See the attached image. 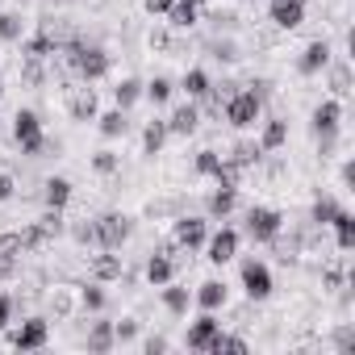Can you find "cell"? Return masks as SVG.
<instances>
[{"label": "cell", "mask_w": 355, "mask_h": 355, "mask_svg": "<svg viewBox=\"0 0 355 355\" xmlns=\"http://www.w3.org/2000/svg\"><path fill=\"white\" fill-rule=\"evenodd\" d=\"M59 55L67 59V67H71L80 80H101V76H109V67H113V59H109L105 46L84 42V38H76V34L59 46Z\"/></svg>", "instance_id": "6da1fadb"}, {"label": "cell", "mask_w": 355, "mask_h": 355, "mask_svg": "<svg viewBox=\"0 0 355 355\" xmlns=\"http://www.w3.org/2000/svg\"><path fill=\"white\" fill-rule=\"evenodd\" d=\"M13 138H17L21 155H30V159H42V150H59V142H55V146L46 142L42 117H38L34 109H17V117H13Z\"/></svg>", "instance_id": "7a4b0ae2"}, {"label": "cell", "mask_w": 355, "mask_h": 355, "mask_svg": "<svg viewBox=\"0 0 355 355\" xmlns=\"http://www.w3.org/2000/svg\"><path fill=\"white\" fill-rule=\"evenodd\" d=\"M222 113H226V121H230L234 130H251V125L263 117V101H259L251 88H239L234 96H226Z\"/></svg>", "instance_id": "3957f363"}, {"label": "cell", "mask_w": 355, "mask_h": 355, "mask_svg": "<svg viewBox=\"0 0 355 355\" xmlns=\"http://www.w3.org/2000/svg\"><path fill=\"white\" fill-rule=\"evenodd\" d=\"M243 230L251 243H272L280 230H284V214L272 209V205H251L247 218H243Z\"/></svg>", "instance_id": "277c9868"}, {"label": "cell", "mask_w": 355, "mask_h": 355, "mask_svg": "<svg viewBox=\"0 0 355 355\" xmlns=\"http://www.w3.org/2000/svg\"><path fill=\"white\" fill-rule=\"evenodd\" d=\"M92 226H96V251H117L134 234V222L125 214H101Z\"/></svg>", "instance_id": "5b68a950"}, {"label": "cell", "mask_w": 355, "mask_h": 355, "mask_svg": "<svg viewBox=\"0 0 355 355\" xmlns=\"http://www.w3.org/2000/svg\"><path fill=\"white\" fill-rule=\"evenodd\" d=\"M205 239H209V222L205 218H175V226H171V243L180 247V251H197V247H205Z\"/></svg>", "instance_id": "8992f818"}, {"label": "cell", "mask_w": 355, "mask_h": 355, "mask_svg": "<svg viewBox=\"0 0 355 355\" xmlns=\"http://www.w3.org/2000/svg\"><path fill=\"white\" fill-rule=\"evenodd\" d=\"M175 263H180V247H175V243L150 251V259H146V280H150L155 288H163V284L175 276Z\"/></svg>", "instance_id": "52a82bcc"}, {"label": "cell", "mask_w": 355, "mask_h": 355, "mask_svg": "<svg viewBox=\"0 0 355 355\" xmlns=\"http://www.w3.org/2000/svg\"><path fill=\"white\" fill-rule=\"evenodd\" d=\"M243 293L251 301H268L272 297V272L263 259H243Z\"/></svg>", "instance_id": "ba28073f"}, {"label": "cell", "mask_w": 355, "mask_h": 355, "mask_svg": "<svg viewBox=\"0 0 355 355\" xmlns=\"http://www.w3.org/2000/svg\"><path fill=\"white\" fill-rule=\"evenodd\" d=\"M46 338H51L46 318H26V322L9 334V343H13L17 351H42V347H46Z\"/></svg>", "instance_id": "9c48e42d"}, {"label": "cell", "mask_w": 355, "mask_h": 355, "mask_svg": "<svg viewBox=\"0 0 355 355\" xmlns=\"http://www.w3.org/2000/svg\"><path fill=\"white\" fill-rule=\"evenodd\" d=\"M218 334H222V322H218V318L205 309V313H201V318L189 326V334H184V347H189V351H209Z\"/></svg>", "instance_id": "30bf717a"}, {"label": "cell", "mask_w": 355, "mask_h": 355, "mask_svg": "<svg viewBox=\"0 0 355 355\" xmlns=\"http://www.w3.org/2000/svg\"><path fill=\"white\" fill-rule=\"evenodd\" d=\"M167 134H175V138H189V134H197V125H201V109H197V101H189V105H175L167 117Z\"/></svg>", "instance_id": "8fae6325"}, {"label": "cell", "mask_w": 355, "mask_h": 355, "mask_svg": "<svg viewBox=\"0 0 355 355\" xmlns=\"http://www.w3.org/2000/svg\"><path fill=\"white\" fill-rule=\"evenodd\" d=\"M309 125H313V134H318V138H338V125H343V105H338V101H322V105L313 109Z\"/></svg>", "instance_id": "7c38bea8"}, {"label": "cell", "mask_w": 355, "mask_h": 355, "mask_svg": "<svg viewBox=\"0 0 355 355\" xmlns=\"http://www.w3.org/2000/svg\"><path fill=\"white\" fill-rule=\"evenodd\" d=\"M205 251H209V263H230V259L239 255V230L222 226L218 234L205 239Z\"/></svg>", "instance_id": "4fadbf2b"}, {"label": "cell", "mask_w": 355, "mask_h": 355, "mask_svg": "<svg viewBox=\"0 0 355 355\" xmlns=\"http://www.w3.org/2000/svg\"><path fill=\"white\" fill-rule=\"evenodd\" d=\"M268 17H272V26H280V30H297V26L305 21V0H272V5H268Z\"/></svg>", "instance_id": "5bb4252c"}, {"label": "cell", "mask_w": 355, "mask_h": 355, "mask_svg": "<svg viewBox=\"0 0 355 355\" xmlns=\"http://www.w3.org/2000/svg\"><path fill=\"white\" fill-rule=\"evenodd\" d=\"M88 276H92V280H101V284H113V280H121V276H125V268H121V255H113V251H101V255H92V259H88Z\"/></svg>", "instance_id": "9a60e30c"}, {"label": "cell", "mask_w": 355, "mask_h": 355, "mask_svg": "<svg viewBox=\"0 0 355 355\" xmlns=\"http://www.w3.org/2000/svg\"><path fill=\"white\" fill-rule=\"evenodd\" d=\"M334 55H330V42L326 38H318V42H309L305 51H301V59H297V67H301V76H318V71H326V63H330Z\"/></svg>", "instance_id": "2e32d148"}, {"label": "cell", "mask_w": 355, "mask_h": 355, "mask_svg": "<svg viewBox=\"0 0 355 355\" xmlns=\"http://www.w3.org/2000/svg\"><path fill=\"white\" fill-rule=\"evenodd\" d=\"M55 55H59V42H55L46 30L21 38V59H38V63H46V59H55Z\"/></svg>", "instance_id": "e0dca14e"}, {"label": "cell", "mask_w": 355, "mask_h": 355, "mask_svg": "<svg viewBox=\"0 0 355 355\" xmlns=\"http://www.w3.org/2000/svg\"><path fill=\"white\" fill-rule=\"evenodd\" d=\"M205 209H209V218H214V222H226V218L239 209V189H222V184H218V193H209Z\"/></svg>", "instance_id": "ac0fdd59"}, {"label": "cell", "mask_w": 355, "mask_h": 355, "mask_svg": "<svg viewBox=\"0 0 355 355\" xmlns=\"http://www.w3.org/2000/svg\"><path fill=\"white\" fill-rule=\"evenodd\" d=\"M67 92H71V101H67L71 117L76 121H96V92L92 88H67Z\"/></svg>", "instance_id": "d6986e66"}, {"label": "cell", "mask_w": 355, "mask_h": 355, "mask_svg": "<svg viewBox=\"0 0 355 355\" xmlns=\"http://www.w3.org/2000/svg\"><path fill=\"white\" fill-rule=\"evenodd\" d=\"M84 347H88V351H96V355L113 351V347H117V338H113V322L96 318V322L88 326V338H84Z\"/></svg>", "instance_id": "ffe728a7"}, {"label": "cell", "mask_w": 355, "mask_h": 355, "mask_svg": "<svg viewBox=\"0 0 355 355\" xmlns=\"http://www.w3.org/2000/svg\"><path fill=\"white\" fill-rule=\"evenodd\" d=\"M171 21V30H193L201 21V5H189V0H171V9L163 13Z\"/></svg>", "instance_id": "44dd1931"}, {"label": "cell", "mask_w": 355, "mask_h": 355, "mask_svg": "<svg viewBox=\"0 0 355 355\" xmlns=\"http://www.w3.org/2000/svg\"><path fill=\"white\" fill-rule=\"evenodd\" d=\"M71 180H63V175H51V180L42 184V201H46V209H67V201H71Z\"/></svg>", "instance_id": "7402d4cb"}, {"label": "cell", "mask_w": 355, "mask_h": 355, "mask_svg": "<svg viewBox=\"0 0 355 355\" xmlns=\"http://www.w3.org/2000/svg\"><path fill=\"white\" fill-rule=\"evenodd\" d=\"M167 138H171V134H167V121H163V117H150V121H146V130H142V155H146V159H155V155L163 150V142H167Z\"/></svg>", "instance_id": "603a6c76"}, {"label": "cell", "mask_w": 355, "mask_h": 355, "mask_svg": "<svg viewBox=\"0 0 355 355\" xmlns=\"http://www.w3.org/2000/svg\"><path fill=\"white\" fill-rule=\"evenodd\" d=\"M163 305H167V313H175V318H184L189 313V305H193V293L184 288V284H163Z\"/></svg>", "instance_id": "cb8c5ba5"}, {"label": "cell", "mask_w": 355, "mask_h": 355, "mask_svg": "<svg viewBox=\"0 0 355 355\" xmlns=\"http://www.w3.org/2000/svg\"><path fill=\"white\" fill-rule=\"evenodd\" d=\"M288 142V121L284 117H268L263 121V134H259V146L263 150H280Z\"/></svg>", "instance_id": "d4e9b609"}, {"label": "cell", "mask_w": 355, "mask_h": 355, "mask_svg": "<svg viewBox=\"0 0 355 355\" xmlns=\"http://www.w3.org/2000/svg\"><path fill=\"white\" fill-rule=\"evenodd\" d=\"M193 301H197L201 309H209V313H214V309H222V305H226V284H222V280H205V284L193 293Z\"/></svg>", "instance_id": "484cf974"}, {"label": "cell", "mask_w": 355, "mask_h": 355, "mask_svg": "<svg viewBox=\"0 0 355 355\" xmlns=\"http://www.w3.org/2000/svg\"><path fill=\"white\" fill-rule=\"evenodd\" d=\"M326 71H330V92L334 96H347L351 92V63L347 59H330Z\"/></svg>", "instance_id": "4316f807"}, {"label": "cell", "mask_w": 355, "mask_h": 355, "mask_svg": "<svg viewBox=\"0 0 355 355\" xmlns=\"http://www.w3.org/2000/svg\"><path fill=\"white\" fill-rule=\"evenodd\" d=\"M263 155H268V150H263L259 142H234V150H230L226 159H230L234 167H243V171H247V167H255V163H259Z\"/></svg>", "instance_id": "83f0119b"}, {"label": "cell", "mask_w": 355, "mask_h": 355, "mask_svg": "<svg viewBox=\"0 0 355 355\" xmlns=\"http://www.w3.org/2000/svg\"><path fill=\"white\" fill-rule=\"evenodd\" d=\"M330 226H334V243H338V251H351V247H355V218H351L347 209H338Z\"/></svg>", "instance_id": "f1b7e54d"}, {"label": "cell", "mask_w": 355, "mask_h": 355, "mask_svg": "<svg viewBox=\"0 0 355 355\" xmlns=\"http://www.w3.org/2000/svg\"><path fill=\"white\" fill-rule=\"evenodd\" d=\"M105 305H109V293H105L101 280H92V284L80 288V309H84V313H101Z\"/></svg>", "instance_id": "f546056e"}, {"label": "cell", "mask_w": 355, "mask_h": 355, "mask_svg": "<svg viewBox=\"0 0 355 355\" xmlns=\"http://www.w3.org/2000/svg\"><path fill=\"white\" fill-rule=\"evenodd\" d=\"M209 84H214V80H209V76H205L201 67L184 71V80H180V88H184V96H189V101H201V96L209 92Z\"/></svg>", "instance_id": "4dcf8cb0"}, {"label": "cell", "mask_w": 355, "mask_h": 355, "mask_svg": "<svg viewBox=\"0 0 355 355\" xmlns=\"http://www.w3.org/2000/svg\"><path fill=\"white\" fill-rule=\"evenodd\" d=\"M96 121H101V134H105V138H121V134L130 130V117H125V109H109V113H101Z\"/></svg>", "instance_id": "1f68e13d"}, {"label": "cell", "mask_w": 355, "mask_h": 355, "mask_svg": "<svg viewBox=\"0 0 355 355\" xmlns=\"http://www.w3.org/2000/svg\"><path fill=\"white\" fill-rule=\"evenodd\" d=\"M171 92H175V84H171L167 76H155L150 84H142V96H146L150 105H167V101H171Z\"/></svg>", "instance_id": "d6a6232c"}, {"label": "cell", "mask_w": 355, "mask_h": 355, "mask_svg": "<svg viewBox=\"0 0 355 355\" xmlns=\"http://www.w3.org/2000/svg\"><path fill=\"white\" fill-rule=\"evenodd\" d=\"M338 209H343V205H338L334 197H318V201H313V209H309V222L322 230V226H330V222H334V214H338Z\"/></svg>", "instance_id": "836d02e7"}, {"label": "cell", "mask_w": 355, "mask_h": 355, "mask_svg": "<svg viewBox=\"0 0 355 355\" xmlns=\"http://www.w3.org/2000/svg\"><path fill=\"white\" fill-rule=\"evenodd\" d=\"M138 96H142V80H134V76H125V80L113 88V101H117V109H130Z\"/></svg>", "instance_id": "e575fe53"}, {"label": "cell", "mask_w": 355, "mask_h": 355, "mask_svg": "<svg viewBox=\"0 0 355 355\" xmlns=\"http://www.w3.org/2000/svg\"><path fill=\"white\" fill-rule=\"evenodd\" d=\"M0 38H5V42H21L26 38V21L17 13H0Z\"/></svg>", "instance_id": "d590c367"}, {"label": "cell", "mask_w": 355, "mask_h": 355, "mask_svg": "<svg viewBox=\"0 0 355 355\" xmlns=\"http://www.w3.org/2000/svg\"><path fill=\"white\" fill-rule=\"evenodd\" d=\"M21 84H26V88H42V84H46V67H42L38 59H26V63H21Z\"/></svg>", "instance_id": "8d00e7d4"}, {"label": "cell", "mask_w": 355, "mask_h": 355, "mask_svg": "<svg viewBox=\"0 0 355 355\" xmlns=\"http://www.w3.org/2000/svg\"><path fill=\"white\" fill-rule=\"evenodd\" d=\"M38 226H42V230L51 234V239H59V234L67 230V218H63V209H46V214L38 218Z\"/></svg>", "instance_id": "74e56055"}, {"label": "cell", "mask_w": 355, "mask_h": 355, "mask_svg": "<svg viewBox=\"0 0 355 355\" xmlns=\"http://www.w3.org/2000/svg\"><path fill=\"white\" fill-rule=\"evenodd\" d=\"M222 351H247V338L243 334H218L214 347H209V355H222Z\"/></svg>", "instance_id": "f35d334b"}, {"label": "cell", "mask_w": 355, "mask_h": 355, "mask_svg": "<svg viewBox=\"0 0 355 355\" xmlns=\"http://www.w3.org/2000/svg\"><path fill=\"white\" fill-rule=\"evenodd\" d=\"M209 55H214L218 63H234V59H239V51H234V42H230V38H218V42H209Z\"/></svg>", "instance_id": "ab89813d"}, {"label": "cell", "mask_w": 355, "mask_h": 355, "mask_svg": "<svg viewBox=\"0 0 355 355\" xmlns=\"http://www.w3.org/2000/svg\"><path fill=\"white\" fill-rule=\"evenodd\" d=\"M92 171H96V175H113V171H117V155H113V150H96V155H92Z\"/></svg>", "instance_id": "60d3db41"}, {"label": "cell", "mask_w": 355, "mask_h": 355, "mask_svg": "<svg viewBox=\"0 0 355 355\" xmlns=\"http://www.w3.org/2000/svg\"><path fill=\"white\" fill-rule=\"evenodd\" d=\"M138 330H142V322H134V318H121V322H113V338H117V343H130V338H138Z\"/></svg>", "instance_id": "b9f144b4"}, {"label": "cell", "mask_w": 355, "mask_h": 355, "mask_svg": "<svg viewBox=\"0 0 355 355\" xmlns=\"http://www.w3.org/2000/svg\"><path fill=\"white\" fill-rule=\"evenodd\" d=\"M218 167H222V155H218V150H201V155H197V171H201V175H214Z\"/></svg>", "instance_id": "7bdbcfd3"}, {"label": "cell", "mask_w": 355, "mask_h": 355, "mask_svg": "<svg viewBox=\"0 0 355 355\" xmlns=\"http://www.w3.org/2000/svg\"><path fill=\"white\" fill-rule=\"evenodd\" d=\"M71 239L84 243V247H96V226H92V222H76V226H71Z\"/></svg>", "instance_id": "ee69618b"}, {"label": "cell", "mask_w": 355, "mask_h": 355, "mask_svg": "<svg viewBox=\"0 0 355 355\" xmlns=\"http://www.w3.org/2000/svg\"><path fill=\"white\" fill-rule=\"evenodd\" d=\"M343 280H347V268H343V263H330V268L322 272V284H326L330 293H334V288H343Z\"/></svg>", "instance_id": "f6af8a7d"}, {"label": "cell", "mask_w": 355, "mask_h": 355, "mask_svg": "<svg viewBox=\"0 0 355 355\" xmlns=\"http://www.w3.org/2000/svg\"><path fill=\"white\" fill-rule=\"evenodd\" d=\"M167 347H171V343H167V338H163V334H150V338H146V343H142V351H146V355H163V351H167Z\"/></svg>", "instance_id": "bcb514c9"}, {"label": "cell", "mask_w": 355, "mask_h": 355, "mask_svg": "<svg viewBox=\"0 0 355 355\" xmlns=\"http://www.w3.org/2000/svg\"><path fill=\"white\" fill-rule=\"evenodd\" d=\"M17 276V255H0V280H13Z\"/></svg>", "instance_id": "7dc6e473"}, {"label": "cell", "mask_w": 355, "mask_h": 355, "mask_svg": "<svg viewBox=\"0 0 355 355\" xmlns=\"http://www.w3.org/2000/svg\"><path fill=\"white\" fill-rule=\"evenodd\" d=\"M13 193H17L13 175H9V171H0V201H13Z\"/></svg>", "instance_id": "c3c4849f"}, {"label": "cell", "mask_w": 355, "mask_h": 355, "mask_svg": "<svg viewBox=\"0 0 355 355\" xmlns=\"http://www.w3.org/2000/svg\"><path fill=\"white\" fill-rule=\"evenodd\" d=\"M13 322V297H5V293H0V330H5Z\"/></svg>", "instance_id": "681fc988"}, {"label": "cell", "mask_w": 355, "mask_h": 355, "mask_svg": "<svg viewBox=\"0 0 355 355\" xmlns=\"http://www.w3.org/2000/svg\"><path fill=\"white\" fill-rule=\"evenodd\" d=\"M142 9H146L150 17H163V13L171 9V0H142Z\"/></svg>", "instance_id": "f907efd6"}, {"label": "cell", "mask_w": 355, "mask_h": 355, "mask_svg": "<svg viewBox=\"0 0 355 355\" xmlns=\"http://www.w3.org/2000/svg\"><path fill=\"white\" fill-rule=\"evenodd\" d=\"M51 305H55V313H59V318H67V313H71V297H67L63 288L55 293V301H51Z\"/></svg>", "instance_id": "816d5d0a"}, {"label": "cell", "mask_w": 355, "mask_h": 355, "mask_svg": "<svg viewBox=\"0 0 355 355\" xmlns=\"http://www.w3.org/2000/svg\"><path fill=\"white\" fill-rule=\"evenodd\" d=\"M251 92H255L259 101H268V96H272V80H251Z\"/></svg>", "instance_id": "f5cc1de1"}, {"label": "cell", "mask_w": 355, "mask_h": 355, "mask_svg": "<svg viewBox=\"0 0 355 355\" xmlns=\"http://www.w3.org/2000/svg\"><path fill=\"white\" fill-rule=\"evenodd\" d=\"M334 347H338V351H351V326H343V330L334 334Z\"/></svg>", "instance_id": "db71d44e"}, {"label": "cell", "mask_w": 355, "mask_h": 355, "mask_svg": "<svg viewBox=\"0 0 355 355\" xmlns=\"http://www.w3.org/2000/svg\"><path fill=\"white\" fill-rule=\"evenodd\" d=\"M189 5H205V0H189Z\"/></svg>", "instance_id": "11a10c76"}, {"label": "cell", "mask_w": 355, "mask_h": 355, "mask_svg": "<svg viewBox=\"0 0 355 355\" xmlns=\"http://www.w3.org/2000/svg\"><path fill=\"white\" fill-rule=\"evenodd\" d=\"M0 92H5V88H0Z\"/></svg>", "instance_id": "9f6ffc18"}]
</instances>
